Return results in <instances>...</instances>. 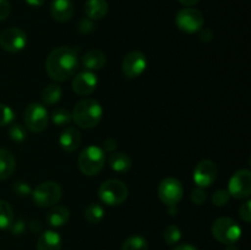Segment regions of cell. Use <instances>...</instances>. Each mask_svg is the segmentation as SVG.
<instances>
[{
  "instance_id": "cell-2",
  "label": "cell",
  "mask_w": 251,
  "mask_h": 250,
  "mask_svg": "<svg viewBox=\"0 0 251 250\" xmlns=\"http://www.w3.org/2000/svg\"><path fill=\"white\" fill-rule=\"evenodd\" d=\"M71 115L77 126L82 129H92L102 120L103 108L96 100L85 98L76 103Z\"/></svg>"
},
{
  "instance_id": "cell-44",
  "label": "cell",
  "mask_w": 251,
  "mask_h": 250,
  "mask_svg": "<svg viewBox=\"0 0 251 250\" xmlns=\"http://www.w3.org/2000/svg\"><path fill=\"white\" fill-rule=\"evenodd\" d=\"M226 250H238V248L235 247L234 244H229V245H228L227 249H226Z\"/></svg>"
},
{
  "instance_id": "cell-17",
  "label": "cell",
  "mask_w": 251,
  "mask_h": 250,
  "mask_svg": "<svg viewBox=\"0 0 251 250\" xmlns=\"http://www.w3.org/2000/svg\"><path fill=\"white\" fill-rule=\"evenodd\" d=\"M81 63L87 71H96L104 68L107 58L103 51L98 50V49H91L83 54Z\"/></svg>"
},
{
  "instance_id": "cell-25",
  "label": "cell",
  "mask_w": 251,
  "mask_h": 250,
  "mask_svg": "<svg viewBox=\"0 0 251 250\" xmlns=\"http://www.w3.org/2000/svg\"><path fill=\"white\" fill-rule=\"evenodd\" d=\"M14 221V211L7 201L0 200V229H9Z\"/></svg>"
},
{
  "instance_id": "cell-27",
  "label": "cell",
  "mask_w": 251,
  "mask_h": 250,
  "mask_svg": "<svg viewBox=\"0 0 251 250\" xmlns=\"http://www.w3.org/2000/svg\"><path fill=\"white\" fill-rule=\"evenodd\" d=\"M50 119L58 126H65V125L70 124V122L73 120V115L65 108H58L51 113Z\"/></svg>"
},
{
  "instance_id": "cell-40",
  "label": "cell",
  "mask_w": 251,
  "mask_h": 250,
  "mask_svg": "<svg viewBox=\"0 0 251 250\" xmlns=\"http://www.w3.org/2000/svg\"><path fill=\"white\" fill-rule=\"evenodd\" d=\"M173 250H199V249L191 244H180L178 245V247L174 248Z\"/></svg>"
},
{
  "instance_id": "cell-41",
  "label": "cell",
  "mask_w": 251,
  "mask_h": 250,
  "mask_svg": "<svg viewBox=\"0 0 251 250\" xmlns=\"http://www.w3.org/2000/svg\"><path fill=\"white\" fill-rule=\"evenodd\" d=\"M179 1L181 2V4L184 5V6H188V7H191L194 6V5L198 4L200 0H179Z\"/></svg>"
},
{
  "instance_id": "cell-22",
  "label": "cell",
  "mask_w": 251,
  "mask_h": 250,
  "mask_svg": "<svg viewBox=\"0 0 251 250\" xmlns=\"http://www.w3.org/2000/svg\"><path fill=\"white\" fill-rule=\"evenodd\" d=\"M109 166L117 173H126L131 169L132 162L129 154L123 153V152H115V153L110 154L109 159Z\"/></svg>"
},
{
  "instance_id": "cell-43",
  "label": "cell",
  "mask_w": 251,
  "mask_h": 250,
  "mask_svg": "<svg viewBox=\"0 0 251 250\" xmlns=\"http://www.w3.org/2000/svg\"><path fill=\"white\" fill-rule=\"evenodd\" d=\"M168 212H169V215H176V212H178V208H176V205L168 206Z\"/></svg>"
},
{
  "instance_id": "cell-32",
  "label": "cell",
  "mask_w": 251,
  "mask_h": 250,
  "mask_svg": "<svg viewBox=\"0 0 251 250\" xmlns=\"http://www.w3.org/2000/svg\"><path fill=\"white\" fill-rule=\"evenodd\" d=\"M190 199H191V201L195 203V205L200 206V205H203V203L206 202V199H207V194H206V191L203 190V189L196 188V189H194L193 191H191Z\"/></svg>"
},
{
  "instance_id": "cell-19",
  "label": "cell",
  "mask_w": 251,
  "mask_h": 250,
  "mask_svg": "<svg viewBox=\"0 0 251 250\" xmlns=\"http://www.w3.org/2000/svg\"><path fill=\"white\" fill-rule=\"evenodd\" d=\"M61 238L54 230H46L42 233L37 242V250H60Z\"/></svg>"
},
{
  "instance_id": "cell-6",
  "label": "cell",
  "mask_w": 251,
  "mask_h": 250,
  "mask_svg": "<svg viewBox=\"0 0 251 250\" xmlns=\"http://www.w3.org/2000/svg\"><path fill=\"white\" fill-rule=\"evenodd\" d=\"M60 185L55 181H44L32 190V200L38 207H51L55 206L61 199Z\"/></svg>"
},
{
  "instance_id": "cell-18",
  "label": "cell",
  "mask_w": 251,
  "mask_h": 250,
  "mask_svg": "<svg viewBox=\"0 0 251 250\" xmlns=\"http://www.w3.org/2000/svg\"><path fill=\"white\" fill-rule=\"evenodd\" d=\"M70 218V211L65 207V206L55 205L51 206L50 210L48 211L46 216V221L50 227L58 228L61 225H66Z\"/></svg>"
},
{
  "instance_id": "cell-38",
  "label": "cell",
  "mask_w": 251,
  "mask_h": 250,
  "mask_svg": "<svg viewBox=\"0 0 251 250\" xmlns=\"http://www.w3.org/2000/svg\"><path fill=\"white\" fill-rule=\"evenodd\" d=\"M118 147L117 140L114 139H107L103 144V151L105 152H114Z\"/></svg>"
},
{
  "instance_id": "cell-35",
  "label": "cell",
  "mask_w": 251,
  "mask_h": 250,
  "mask_svg": "<svg viewBox=\"0 0 251 250\" xmlns=\"http://www.w3.org/2000/svg\"><path fill=\"white\" fill-rule=\"evenodd\" d=\"M25 228H26V225H25L24 221L20 218V220L12 221V223L10 225V227H9V229L14 235H20L25 232Z\"/></svg>"
},
{
  "instance_id": "cell-11",
  "label": "cell",
  "mask_w": 251,
  "mask_h": 250,
  "mask_svg": "<svg viewBox=\"0 0 251 250\" xmlns=\"http://www.w3.org/2000/svg\"><path fill=\"white\" fill-rule=\"evenodd\" d=\"M217 174L218 169L215 162L210 161V159H202L196 164L195 169H194V183L198 185V188H208L215 183V180L217 179Z\"/></svg>"
},
{
  "instance_id": "cell-13",
  "label": "cell",
  "mask_w": 251,
  "mask_h": 250,
  "mask_svg": "<svg viewBox=\"0 0 251 250\" xmlns=\"http://www.w3.org/2000/svg\"><path fill=\"white\" fill-rule=\"evenodd\" d=\"M27 44V36L22 29L17 27L6 28L0 34V46L4 50L17 53L22 50Z\"/></svg>"
},
{
  "instance_id": "cell-20",
  "label": "cell",
  "mask_w": 251,
  "mask_h": 250,
  "mask_svg": "<svg viewBox=\"0 0 251 250\" xmlns=\"http://www.w3.org/2000/svg\"><path fill=\"white\" fill-rule=\"evenodd\" d=\"M16 167L15 157L9 150L0 149V180L10 178Z\"/></svg>"
},
{
  "instance_id": "cell-4",
  "label": "cell",
  "mask_w": 251,
  "mask_h": 250,
  "mask_svg": "<svg viewBox=\"0 0 251 250\" xmlns=\"http://www.w3.org/2000/svg\"><path fill=\"white\" fill-rule=\"evenodd\" d=\"M211 233L222 244H234L242 237V228L230 217H220L211 225Z\"/></svg>"
},
{
  "instance_id": "cell-12",
  "label": "cell",
  "mask_w": 251,
  "mask_h": 250,
  "mask_svg": "<svg viewBox=\"0 0 251 250\" xmlns=\"http://www.w3.org/2000/svg\"><path fill=\"white\" fill-rule=\"evenodd\" d=\"M147 59L142 51L132 50L124 56L122 61V70L127 78H136L145 73Z\"/></svg>"
},
{
  "instance_id": "cell-21",
  "label": "cell",
  "mask_w": 251,
  "mask_h": 250,
  "mask_svg": "<svg viewBox=\"0 0 251 250\" xmlns=\"http://www.w3.org/2000/svg\"><path fill=\"white\" fill-rule=\"evenodd\" d=\"M107 0H87L85 4V14L90 20H100L107 15Z\"/></svg>"
},
{
  "instance_id": "cell-8",
  "label": "cell",
  "mask_w": 251,
  "mask_h": 250,
  "mask_svg": "<svg viewBox=\"0 0 251 250\" xmlns=\"http://www.w3.org/2000/svg\"><path fill=\"white\" fill-rule=\"evenodd\" d=\"M227 191L238 200L249 199L251 195V172L249 169H239L235 172L230 176Z\"/></svg>"
},
{
  "instance_id": "cell-16",
  "label": "cell",
  "mask_w": 251,
  "mask_h": 250,
  "mask_svg": "<svg viewBox=\"0 0 251 250\" xmlns=\"http://www.w3.org/2000/svg\"><path fill=\"white\" fill-rule=\"evenodd\" d=\"M81 144V134L76 127L68 126L63 132H61L60 137H59V145L61 149L68 153L75 151L78 149Z\"/></svg>"
},
{
  "instance_id": "cell-9",
  "label": "cell",
  "mask_w": 251,
  "mask_h": 250,
  "mask_svg": "<svg viewBox=\"0 0 251 250\" xmlns=\"http://www.w3.org/2000/svg\"><path fill=\"white\" fill-rule=\"evenodd\" d=\"M203 15L194 7H185L176 14V24L180 31L185 33H195L203 26Z\"/></svg>"
},
{
  "instance_id": "cell-24",
  "label": "cell",
  "mask_w": 251,
  "mask_h": 250,
  "mask_svg": "<svg viewBox=\"0 0 251 250\" xmlns=\"http://www.w3.org/2000/svg\"><path fill=\"white\" fill-rule=\"evenodd\" d=\"M85 218L91 225H97L104 218V208L100 203H90L85 210Z\"/></svg>"
},
{
  "instance_id": "cell-37",
  "label": "cell",
  "mask_w": 251,
  "mask_h": 250,
  "mask_svg": "<svg viewBox=\"0 0 251 250\" xmlns=\"http://www.w3.org/2000/svg\"><path fill=\"white\" fill-rule=\"evenodd\" d=\"M93 28H95V25L92 24V20L90 19L81 20L80 24H78V31L82 32V33H88V32L92 31Z\"/></svg>"
},
{
  "instance_id": "cell-23",
  "label": "cell",
  "mask_w": 251,
  "mask_h": 250,
  "mask_svg": "<svg viewBox=\"0 0 251 250\" xmlns=\"http://www.w3.org/2000/svg\"><path fill=\"white\" fill-rule=\"evenodd\" d=\"M61 96H63V90H61L60 86L51 83V85L44 87L42 91V102H43V104L53 105L60 100Z\"/></svg>"
},
{
  "instance_id": "cell-30",
  "label": "cell",
  "mask_w": 251,
  "mask_h": 250,
  "mask_svg": "<svg viewBox=\"0 0 251 250\" xmlns=\"http://www.w3.org/2000/svg\"><path fill=\"white\" fill-rule=\"evenodd\" d=\"M14 110L6 104L0 103V126H5L14 122Z\"/></svg>"
},
{
  "instance_id": "cell-10",
  "label": "cell",
  "mask_w": 251,
  "mask_h": 250,
  "mask_svg": "<svg viewBox=\"0 0 251 250\" xmlns=\"http://www.w3.org/2000/svg\"><path fill=\"white\" fill-rule=\"evenodd\" d=\"M184 195V188L180 181L176 178L163 179L158 186L159 200L167 206L178 205Z\"/></svg>"
},
{
  "instance_id": "cell-28",
  "label": "cell",
  "mask_w": 251,
  "mask_h": 250,
  "mask_svg": "<svg viewBox=\"0 0 251 250\" xmlns=\"http://www.w3.org/2000/svg\"><path fill=\"white\" fill-rule=\"evenodd\" d=\"M181 238V230L178 225H171L164 229L163 232V239L168 245H174L180 240Z\"/></svg>"
},
{
  "instance_id": "cell-5",
  "label": "cell",
  "mask_w": 251,
  "mask_h": 250,
  "mask_svg": "<svg viewBox=\"0 0 251 250\" xmlns=\"http://www.w3.org/2000/svg\"><path fill=\"white\" fill-rule=\"evenodd\" d=\"M129 195V189L118 179H109L102 183L98 189V198L108 206H118L124 202Z\"/></svg>"
},
{
  "instance_id": "cell-39",
  "label": "cell",
  "mask_w": 251,
  "mask_h": 250,
  "mask_svg": "<svg viewBox=\"0 0 251 250\" xmlns=\"http://www.w3.org/2000/svg\"><path fill=\"white\" fill-rule=\"evenodd\" d=\"M29 229L33 233H39L43 230V225L38 220H32L31 223H29Z\"/></svg>"
},
{
  "instance_id": "cell-7",
  "label": "cell",
  "mask_w": 251,
  "mask_h": 250,
  "mask_svg": "<svg viewBox=\"0 0 251 250\" xmlns=\"http://www.w3.org/2000/svg\"><path fill=\"white\" fill-rule=\"evenodd\" d=\"M25 125L32 132H42L48 126V110L42 103H31L24 114Z\"/></svg>"
},
{
  "instance_id": "cell-26",
  "label": "cell",
  "mask_w": 251,
  "mask_h": 250,
  "mask_svg": "<svg viewBox=\"0 0 251 250\" xmlns=\"http://www.w3.org/2000/svg\"><path fill=\"white\" fill-rule=\"evenodd\" d=\"M149 243L141 235H132L129 237L122 245V250H147Z\"/></svg>"
},
{
  "instance_id": "cell-36",
  "label": "cell",
  "mask_w": 251,
  "mask_h": 250,
  "mask_svg": "<svg viewBox=\"0 0 251 250\" xmlns=\"http://www.w3.org/2000/svg\"><path fill=\"white\" fill-rule=\"evenodd\" d=\"M10 11H11V6L7 0H0V21H4L9 17Z\"/></svg>"
},
{
  "instance_id": "cell-1",
  "label": "cell",
  "mask_w": 251,
  "mask_h": 250,
  "mask_svg": "<svg viewBox=\"0 0 251 250\" xmlns=\"http://www.w3.org/2000/svg\"><path fill=\"white\" fill-rule=\"evenodd\" d=\"M78 69L77 53L70 47H58L50 51L46 61V70L49 77L64 82L75 75Z\"/></svg>"
},
{
  "instance_id": "cell-34",
  "label": "cell",
  "mask_w": 251,
  "mask_h": 250,
  "mask_svg": "<svg viewBox=\"0 0 251 250\" xmlns=\"http://www.w3.org/2000/svg\"><path fill=\"white\" fill-rule=\"evenodd\" d=\"M239 216L245 223L251 222V201L247 200L239 207Z\"/></svg>"
},
{
  "instance_id": "cell-14",
  "label": "cell",
  "mask_w": 251,
  "mask_h": 250,
  "mask_svg": "<svg viewBox=\"0 0 251 250\" xmlns=\"http://www.w3.org/2000/svg\"><path fill=\"white\" fill-rule=\"evenodd\" d=\"M97 76L93 71H82L75 75L73 80V90L78 96H88L97 87Z\"/></svg>"
},
{
  "instance_id": "cell-29",
  "label": "cell",
  "mask_w": 251,
  "mask_h": 250,
  "mask_svg": "<svg viewBox=\"0 0 251 250\" xmlns=\"http://www.w3.org/2000/svg\"><path fill=\"white\" fill-rule=\"evenodd\" d=\"M9 136L15 142H24L27 139V131L25 125L20 123H12L9 127Z\"/></svg>"
},
{
  "instance_id": "cell-31",
  "label": "cell",
  "mask_w": 251,
  "mask_h": 250,
  "mask_svg": "<svg viewBox=\"0 0 251 250\" xmlns=\"http://www.w3.org/2000/svg\"><path fill=\"white\" fill-rule=\"evenodd\" d=\"M230 195L227 190H217L213 193L212 195V203L217 207H222V206H226L229 201Z\"/></svg>"
},
{
  "instance_id": "cell-33",
  "label": "cell",
  "mask_w": 251,
  "mask_h": 250,
  "mask_svg": "<svg viewBox=\"0 0 251 250\" xmlns=\"http://www.w3.org/2000/svg\"><path fill=\"white\" fill-rule=\"evenodd\" d=\"M12 190H14V193L19 196H28L32 194L31 186L27 183H25V181H16V183L12 185Z\"/></svg>"
},
{
  "instance_id": "cell-42",
  "label": "cell",
  "mask_w": 251,
  "mask_h": 250,
  "mask_svg": "<svg viewBox=\"0 0 251 250\" xmlns=\"http://www.w3.org/2000/svg\"><path fill=\"white\" fill-rule=\"evenodd\" d=\"M25 1L27 2L28 5H31V6H41V5H43V2L46 1V0H25Z\"/></svg>"
},
{
  "instance_id": "cell-3",
  "label": "cell",
  "mask_w": 251,
  "mask_h": 250,
  "mask_svg": "<svg viewBox=\"0 0 251 250\" xmlns=\"http://www.w3.org/2000/svg\"><path fill=\"white\" fill-rule=\"evenodd\" d=\"M105 154L102 147L91 145L83 149L78 154L77 166L82 174L87 176H95L104 167Z\"/></svg>"
},
{
  "instance_id": "cell-15",
  "label": "cell",
  "mask_w": 251,
  "mask_h": 250,
  "mask_svg": "<svg viewBox=\"0 0 251 250\" xmlns=\"http://www.w3.org/2000/svg\"><path fill=\"white\" fill-rule=\"evenodd\" d=\"M50 14L58 22L70 21L74 15V5L71 0H53L50 4Z\"/></svg>"
}]
</instances>
